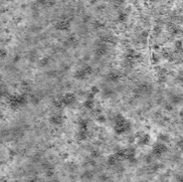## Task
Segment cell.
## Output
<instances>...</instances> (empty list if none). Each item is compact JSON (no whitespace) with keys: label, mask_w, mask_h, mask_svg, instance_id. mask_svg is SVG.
Returning <instances> with one entry per match:
<instances>
[{"label":"cell","mask_w":183,"mask_h":182,"mask_svg":"<svg viewBox=\"0 0 183 182\" xmlns=\"http://www.w3.org/2000/svg\"><path fill=\"white\" fill-rule=\"evenodd\" d=\"M132 129V123L122 113H117L114 118V131L117 136L127 133Z\"/></svg>","instance_id":"1"},{"label":"cell","mask_w":183,"mask_h":182,"mask_svg":"<svg viewBox=\"0 0 183 182\" xmlns=\"http://www.w3.org/2000/svg\"><path fill=\"white\" fill-rule=\"evenodd\" d=\"M116 154L119 157L121 160H125L130 164H135L137 162V151L133 147L124 148V149H119Z\"/></svg>","instance_id":"2"},{"label":"cell","mask_w":183,"mask_h":182,"mask_svg":"<svg viewBox=\"0 0 183 182\" xmlns=\"http://www.w3.org/2000/svg\"><path fill=\"white\" fill-rule=\"evenodd\" d=\"M8 103L11 108H19L21 106H24L27 103V98L24 95H14L9 97Z\"/></svg>","instance_id":"3"},{"label":"cell","mask_w":183,"mask_h":182,"mask_svg":"<svg viewBox=\"0 0 183 182\" xmlns=\"http://www.w3.org/2000/svg\"><path fill=\"white\" fill-rule=\"evenodd\" d=\"M93 72H94L93 67L90 66V65H86V66L81 67L80 69H78L75 72L74 78L76 80H79V81L86 80L88 77H90V75L93 74Z\"/></svg>","instance_id":"4"},{"label":"cell","mask_w":183,"mask_h":182,"mask_svg":"<svg viewBox=\"0 0 183 182\" xmlns=\"http://www.w3.org/2000/svg\"><path fill=\"white\" fill-rule=\"evenodd\" d=\"M151 91H152V88L149 84L147 83H142V84L138 85L137 88L133 91L135 96L137 97H142V96H146V95H149L151 93Z\"/></svg>","instance_id":"5"},{"label":"cell","mask_w":183,"mask_h":182,"mask_svg":"<svg viewBox=\"0 0 183 182\" xmlns=\"http://www.w3.org/2000/svg\"><path fill=\"white\" fill-rule=\"evenodd\" d=\"M168 151V147L166 146V144L164 142H157L153 145L152 147V155L154 156H161V155L165 154Z\"/></svg>","instance_id":"6"},{"label":"cell","mask_w":183,"mask_h":182,"mask_svg":"<svg viewBox=\"0 0 183 182\" xmlns=\"http://www.w3.org/2000/svg\"><path fill=\"white\" fill-rule=\"evenodd\" d=\"M108 45H109V44L104 43V42H103V41L100 40V42L97 44L96 50H95L96 57H98V58H102V57L106 56L107 53H108V51H109Z\"/></svg>","instance_id":"7"},{"label":"cell","mask_w":183,"mask_h":182,"mask_svg":"<svg viewBox=\"0 0 183 182\" xmlns=\"http://www.w3.org/2000/svg\"><path fill=\"white\" fill-rule=\"evenodd\" d=\"M64 106H72L76 103V96L73 93H67L61 97Z\"/></svg>","instance_id":"8"},{"label":"cell","mask_w":183,"mask_h":182,"mask_svg":"<svg viewBox=\"0 0 183 182\" xmlns=\"http://www.w3.org/2000/svg\"><path fill=\"white\" fill-rule=\"evenodd\" d=\"M94 98H95V96L90 93L87 98H86V101L84 102V106L87 110H93L95 108V100H94Z\"/></svg>","instance_id":"9"},{"label":"cell","mask_w":183,"mask_h":182,"mask_svg":"<svg viewBox=\"0 0 183 182\" xmlns=\"http://www.w3.org/2000/svg\"><path fill=\"white\" fill-rule=\"evenodd\" d=\"M150 136L147 133H143L139 137L137 138V143L138 145H140V146H146V145L149 144L150 142Z\"/></svg>","instance_id":"10"},{"label":"cell","mask_w":183,"mask_h":182,"mask_svg":"<svg viewBox=\"0 0 183 182\" xmlns=\"http://www.w3.org/2000/svg\"><path fill=\"white\" fill-rule=\"evenodd\" d=\"M50 123L53 124V126H61L64 123V118H63L62 114H53L50 118Z\"/></svg>","instance_id":"11"},{"label":"cell","mask_w":183,"mask_h":182,"mask_svg":"<svg viewBox=\"0 0 183 182\" xmlns=\"http://www.w3.org/2000/svg\"><path fill=\"white\" fill-rule=\"evenodd\" d=\"M121 78H122V75L119 74V72L114 71V72L109 73L108 76H107V80L111 83H117L119 80H121Z\"/></svg>","instance_id":"12"},{"label":"cell","mask_w":183,"mask_h":182,"mask_svg":"<svg viewBox=\"0 0 183 182\" xmlns=\"http://www.w3.org/2000/svg\"><path fill=\"white\" fill-rule=\"evenodd\" d=\"M121 161V159H119V157L117 156V155L116 154V153H114V154L109 155V156L108 157V159H107V163H108V165L109 166H116L117 163Z\"/></svg>","instance_id":"13"},{"label":"cell","mask_w":183,"mask_h":182,"mask_svg":"<svg viewBox=\"0 0 183 182\" xmlns=\"http://www.w3.org/2000/svg\"><path fill=\"white\" fill-rule=\"evenodd\" d=\"M70 28V22L67 20H62L59 21L56 25V29H58L60 31H66Z\"/></svg>","instance_id":"14"},{"label":"cell","mask_w":183,"mask_h":182,"mask_svg":"<svg viewBox=\"0 0 183 182\" xmlns=\"http://www.w3.org/2000/svg\"><path fill=\"white\" fill-rule=\"evenodd\" d=\"M79 129H82V131H89V121L86 118H82L80 119L79 121Z\"/></svg>","instance_id":"15"},{"label":"cell","mask_w":183,"mask_h":182,"mask_svg":"<svg viewBox=\"0 0 183 182\" xmlns=\"http://www.w3.org/2000/svg\"><path fill=\"white\" fill-rule=\"evenodd\" d=\"M89 136V131H82V129H79V132H78V137H79L80 140H86Z\"/></svg>","instance_id":"16"},{"label":"cell","mask_w":183,"mask_h":182,"mask_svg":"<svg viewBox=\"0 0 183 182\" xmlns=\"http://www.w3.org/2000/svg\"><path fill=\"white\" fill-rule=\"evenodd\" d=\"M52 103H53V106H55V108H62L63 106H64V103H63V102H62L61 97L54 98L53 102H52Z\"/></svg>","instance_id":"17"},{"label":"cell","mask_w":183,"mask_h":182,"mask_svg":"<svg viewBox=\"0 0 183 182\" xmlns=\"http://www.w3.org/2000/svg\"><path fill=\"white\" fill-rule=\"evenodd\" d=\"M170 102H171V103H173V105L180 103L182 102V97H181V96H179V95H174V96H172V97H171Z\"/></svg>","instance_id":"18"},{"label":"cell","mask_w":183,"mask_h":182,"mask_svg":"<svg viewBox=\"0 0 183 182\" xmlns=\"http://www.w3.org/2000/svg\"><path fill=\"white\" fill-rule=\"evenodd\" d=\"M158 140L159 141H161V142H168L169 141V136H167V134L165 133H161V134H159V136H158Z\"/></svg>","instance_id":"19"},{"label":"cell","mask_w":183,"mask_h":182,"mask_svg":"<svg viewBox=\"0 0 183 182\" xmlns=\"http://www.w3.org/2000/svg\"><path fill=\"white\" fill-rule=\"evenodd\" d=\"M76 42H77V40L74 38V37H70L67 39V41L65 42V45L66 46H72L74 45V44H76Z\"/></svg>","instance_id":"20"},{"label":"cell","mask_w":183,"mask_h":182,"mask_svg":"<svg viewBox=\"0 0 183 182\" xmlns=\"http://www.w3.org/2000/svg\"><path fill=\"white\" fill-rule=\"evenodd\" d=\"M90 93H93L94 96H96V95H98V93H100V89H99L97 86H93V87L91 88V90H90Z\"/></svg>","instance_id":"21"},{"label":"cell","mask_w":183,"mask_h":182,"mask_svg":"<svg viewBox=\"0 0 183 182\" xmlns=\"http://www.w3.org/2000/svg\"><path fill=\"white\" fill-rule=\"evenodd\" d=\"M82 177L85 179V180H90V179L93 178V174L90 173V172H86L84 175L82 176Z\"/></svg>","instance_id":"22"},{"label":"cell","mask_w":183,"mask_h":182,"mask_svg":"<svg viewBox=\"0 0 183 182\" xmlns=\"http://www.w3.org/2000/svg\"><path fill=\"white\" fill-rule=\"evenodd\" d=\"M183 47V44H182V41H176L175 42V48H176V50H181Z\"/></svg>","instance_id":"23"},{"label":"cell","mask_w":183,"mask_h":182,"mask_svg":"<svg viewBox=\"0 0 183 182\" xmlns=\"http://www.w3.org/2000/svg\"><path fill=\"white\" fill-rule=\"evenodd\" d=\"M5 93H6V89H5L3 86H0V98L4 97Z\"/></svg>","instance_id":"24"},{"label":"cell","mask_w":183,"mask_h":182,"mask_svg":"<svg viewBox=\"0 0 183 182\" xmlns=\"http://www.w3.org/2000/svg\"><path fill=\"white\" fill-rule=\"evenodd\" d=\"M7 55V52L5 49H0V59L4 58V57H6Z\"/></svg>","instance_id":"25"},{"label":"cell","mask_w":183,"mask_h":182,"mask_svg":"<svg viewBox=\"0 0 183 182\" xmlns=\"http://www.w3.org/2000/svg\"><path fill=\"white\" fill-rule=\"evenodd\" d=\"M91 155L93 157H99L100 156V152L98 151V150H93V151H92V153H91Z\"/></svg>","instance_id":"26"},{"label":"cell","mask_w":183,"mask_h":182,"mask_svg":"<svg viewBox=\"0 0 183 182\" xmlns=\"http://www.w3.org/2000/svg\"><path fill=\"white\" fill-rule=\"evenodd\" d=\"M177 146H178L180 149H183V138H180L178 141H177Z\"/></svg>","instance_id":"27"},{"label":"cell","mask_w":183,"mask_h":182,"mask_svg":"<svg viewBox=\"0 0 183 182\" xmlns=\"http://www.w3.org/2000/svg\"><path fill=\"white\" fill-rule=\"evenodd\" d=\"M98 121H100V123H104V121H106V118H104V116H103V114H101V116H98Z\"/></svg>","instance_id":"28"},{"label":"cell","mask_w":183,"mask_h":182,"mask_svg":"<svg viewBox=\"0 0 183 182\" xmlns=\"http://www.w3.org/2000/svg\"><path fill=\"white\" fill-rule=\"evenodd\" d=\"M176 180L179 181V182H183V175H179L176 177Z\"/></svg>","instance_id":"29"},{"label":"cell","mask_w":183,"mask_h":182,"mask_svg":"<svg viewBox=\"0 0 183 182\" xmlns=\"http://www.w3.org/2000/svg\"><path fill=\"white\" fill-rule=\"evenodd\" d=\"M119 21H124V20H125V16H124V15H122V16H119Z\"/></svg>","instance_id":"30"},{"label":"cell","mask_w":183,"mask_h":182,"mask_svg":"<svg viewBox=\"0 0 183 182\" xmlns=\"http://www.w3.org/2000/svg\"><path fill=\"white\" fill-rule=\"evenodd\" d=\"M166 110H168V111L172 110V106H170V105H167V106H166Z\"/></svg>","instance_id":"31"},{"label":"cell","mask_w":183,"mask_h":182,"mask_svg":"<svg viewBox=\"0 0 183 182\" xmlns=\"http://www.w3.org/2000/svg\"><path fill=\"white\" fill-rule=\"evenodd\" d=\"M180 118H181V121H182V123H183V111H180Z\"/></svg>","instance_id":"32"}]
</instances>
